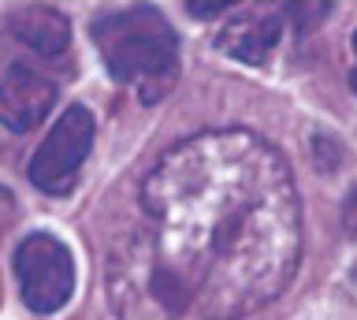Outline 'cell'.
Returning <instances> with one entry per match:
<instances>
[{"instance_id":"1","label":"cell","mask_w":357,"mask_h":320,"mask_svg":"<svg viewBox=\"0 0 357 320\" xmlns=\"http://www.w3.org/2000/svg\"><path fill=\"white\" fill-rule=\"evenodd\" d=\"M149 246L190 309L242 320L275 302L301 261V201L287 160L253 130H205L142 183Z\"/></svg>"},{"instance_id":"2","label":"cell","mask_w":357,"mask_h":320,"mask_svg":"<svg viewBox=\"0 0 357 320\" xmlns=\"http://www.w3.org/2000/svg\"><path fill=\"white\" fill-rule=\"evenodd\" d=\"M93 41L116 82L138 86L142 101L167 93L178 68V38L156 8H127L97 19Z\"/></svg>"},{"instance_id":"3","label":"cell","mask_w":357,"mask_h":320,"mask_svg":"<svg viewBox=\"0 0 357 320\" xmlns=\"http://www.w3.org/2000/svg\"><path fill=\"white\" fill-rule=\"evenodd\" d=\"M108 291L112 305L123 320H183L186 298L178 294V287L167 280L160 268L149 238L130 235L123 238L108 264Z\"/></svg>"},{"instance_id":"4","label":"cell","mask_w":357,"mask_h":320,"mask_svg":"<svg viewBox=\"0 0 357 320\" xmlns=\"http://www.w3.org/2000/svg\"><path fill=\"white\" fill-rule=\"evenodd\" d=\"M15 275L22 302L33 313H56L75 291V257L56 235H26L15 250Z\"/></svg>"},{"instance_id":"5","label":"cell","mask_w":357,"mask_h":320,"mask_svg":"<svg viewBox=\"0 0 357 320\" xmlns=\"http://www.w3.org/2000/svg\"><path fill=\"white\" fill-rule=\"evenodd\" d=\"M89 149H93V116L82 105H71L30 157V183L41 194H67L82 172Z\"/></svg>"},{"instance_id":"6","label":"cell","mask_w":357,"mask_h":320,"mask_svg":"<svg viewBox=\"0 0 357 320\" xmlns=\"http://www.w3.org/2000/svg\"><path fill=\"white\" fill-rule=\"evenodd\" d=\"M56 105V86L26 63H11L0 79V123L8 130H33Z\"/></svg>"},{"instance_id":"7","label":"cell","mask_w":357,"mask_h":320,"mask_svg":"<svg viewBox=\"0 0 357 320\" xmlns=\"http://www.w3.org/2000/svg\"><path fill=\"white\" fill-rule=\"evenodd\" d=\"M283 34V15L268 12V8H245L220 30V49L234 60L245 63H264L268 52L279 45Z\"/></svg>"},{"instance_id":"8","label":"cell","mask_w":357,"mask_h":320,"mask_svg":"<svg viewBox=\"0 0 357 320\" xmlns=\"http://www.w3.org/2000/svg\"><path fill=\"white\" fill-rule=\"evenodd\" d=\"M8 30L19 45L41 52V56H60L71 41V23L56 8H19L8 15Z\"/></svg>"},{"instance_id":"9","label":"cell","mask_w":357,"mask_h":320,"mask_svg":"<svg viewBox=\"0 0 357 320\" xmlns=\"http://www.w3.org/2000/svg\"><path fill=\"white\" fill-rule=\"evenodd\" d=\"M227 0H190V15H220V12H227Z\"/></svg>"},{"instance_id":"10","label":"cell","mask_w":357,"mask_h":320,"mask_svg":"<svg viewBox=\"0 0 357 320\" xmlns=\"http://www.w3.org/2000/svg\"><path fill=\"white\" fill-rule=\"evenodd\" d=\"M346 227L357 231V190L350 194V201H346Z\"/></svg>"},{"instance_id":"11","label":"cell","mask_w":357,"mask_h":320,"mask_svg":"<svg viewBox=\"0 0 357 320\" xmlns=\"http://www.w3.org/2000/svg\"><path fill=\"white\" fill-rule=\"evenodd\" d=\"M350 86L357 90V34H354V71H350Z\"/></svg>"},{"instance_id":"12","label":"cell","mask_w":357,"mask_h":320,"mask_svg":"<svg viewBox=\"0 0 357 320\" xmlns=\"http://www.w3.org/2000/svg\"><path fill=\"white\" fill-rule=\"evenodd\" d=\"M8 205H11V197H8L4 190H0V213H4V208H8Z\"/></svg>"}]
</instances>
